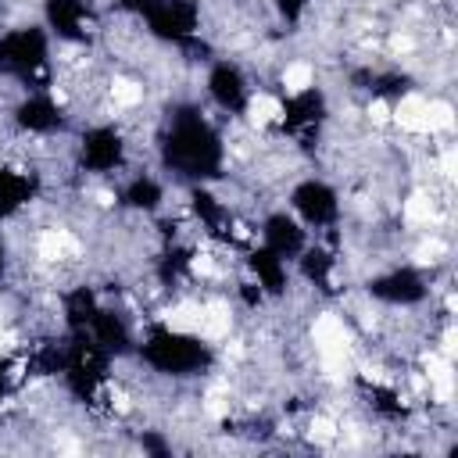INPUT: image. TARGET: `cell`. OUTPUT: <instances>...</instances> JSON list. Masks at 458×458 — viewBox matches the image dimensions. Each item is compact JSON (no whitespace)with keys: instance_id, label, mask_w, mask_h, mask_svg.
<instances>
[{"instance_id":"cell-1","label":"cell","mask_w":458,"mask_h":458,"mask_svg":"<svg viewBox=\"0 0 458 458\" xmlns=\"http://www.w3.org/2000/svg\"><path fill=\"white\" fill-rule=\"evenodd\" d=\"M154 165L179 186L222 182L229 172V140L197 100H175L154 132Z\"/></svg>"},{"instance_id":"cell-2","label":"cell","mask_w":458,"mask_h":458,"mask_svg":"<svg viewBox=\"0 0 458 458\" xmlns=\"http://www.w3.org/2000/svg\"><path fill=\"white\" fill-rule=\"evenodd\" d=\"M129 361H136L147 376L165 383H197L215 372L218 347L208 336L175 326L172 318H150L140 326L136 351Z\"/></svg>"},{"instance_id":"cell-3","label":"cell","mask_w":458,"mask_h":458,"mask_svg":"<svg viewBox=\"0 0 458 458\" xmlns=\"http://www.w3.org/2000/svg\"><path fill=\"white\" fill-rule=\"evenodd\" d=\"M54 39L43 21H14L0 32V79L18 89L54 86Z\"/></svg>"},{"instance_id":"cell-4","label":"cell","mask_w":458,"mask_h":458,"mask_svg":"<svg viewBox=\"0 0 458 458\" xmlns=\"http://www.w3.org/2000/svg\"><path fill=\"white\" fill-rule=\"evenodd\" d=\"M72 172L86 179H114L132 165V136L122 122H82L72 132Z\"/></svg>"},{"instance_id":"cell-5","label":"cell","mask_w":458,"mask_h":458,"mask_svg":"<svg viewBox=\"0 0 458 458\" xmlns=\"http://www.w3.org/2000/svg\"><path fill=\"white\" fill-rule=\"evenodd\" d=\"M7 125L18 140H32V143H54L75 132V118L68 104L57 97V86L18 89V97L7 107Z\"/></svg>"},{"instance_id":"cell-6","label":"cell","mask_w":458,"mask_h":458,"mask_svg":"<svg viewBox=\"0 0 458 458\" xmlns=\"http://www.w3.org/2000/svg\"><path fill=\"white\" fill-rule=\"evenodd\" d=\"M365 301L390 308V311H415L433 301V276L419 261H394L365 276L361 283Z\"/></svg>"},{"instance_id":"cell-7","label":"cell","mask_w":458,"mask_h":458,"mask_svg":"<svg viewBox=\"0 0 458 458\" xmlns=\"http://www.w3.org/2000/svg\"><path fill=\"white\" fill-rule=\"evenodd\" d=\"M286 208L304 222L311 236H329L344 222V193L326 175H301L286 190Z\"/></svg>"},{"instance_id":"cell-8","label":"cell","mask_w":458,"mask_h":458,"mask_svg":"<svg viewBox=\"0 0 458 458\" xmlns=\"http://www.w3.org/2000/svg\"><path fill=\"white\" fill-rule=\"evenodd\" d=\"M140 25L154 43L190 50L204 36V7L200 0H150Z\"/></svg>"},{"instance_id":"cell-9","label":"cell","mask_w":458,"mask_h":458,"mask_svg":"<svg viewBox=\"0 0 458 458\" xmlns=\"http://www.w3.org/2000/svg\"><path fill=\"white\" fill-rule=\"evenodd\" d=\"M200 89H204V100L225 118H243L254 104V93H258L247 68L229 54H218V57L208 61Z\"/></svg>"},{"instance_id":"cell-10","label":"cell","mask_w":458,"mask_h":458,"mask_svg":"<svg viewBox=\"0 0 458 458\" xmlns=\"http://www.w3.org/2000/svg\"><path fill=\"white\" fill-rule=\"evenodd\" d=\"M39 21L57 47H89L100 29L93 0H39Z\"/></svg>"},{"instance_id":"cell-11","label":"cell","mask_w":458,"mask_h":458,"mask_svg":"<svg viewBox=\"0 0 458 458\" xmlns=\"http://www.w3.org/2000/svg\"><path fill=\"white\" fill-rule=\"evenodd\" d=\"M114 208L136 218H157L168 211V179L161 172L132 168L118 186H114Z\"/></svg>"},{"instance_id":"cell-12","label":"cell","mask_w":458,"mask_h":458,"mask_svg":"<svg viewBox=\"0 0 458 458\" xmlns=\"http://www.w3.org/2000/svg\"><path fill=\"white\" fill-rule=\"evenodd\" d=\"M86 336L104 351L111 354L114 361H129L132 351H136V336H140V326L132 322V315L118 304V301H104L86 329Z\"/></svg>"},{"instance_id":"cell-13","label":"cell","mask_w":458,"mask_h":458,"mask_svg":"<svg viewBox=\"0 0 458 458\" xmlns=\"http://www.w3.org/2000/svg\"><path fill=\"white\" fill-rule=\"evenodd\" d=\"M43 172L25 161H0V222L21 218L43 197Z\"/></svg>"},{"instance_id":"cell-14","label":"cell","mask_w":458,"mask_h":458,"mask_svg":"<svg viewBox=\"0 0 458 458\" xmlns=\"http://www.w3.org/2000/svg\"><path fill=\"white\" fill-rule=\"evenodd\" d=\"M243 276L265 293V301L268 304H279V301H286L290 293H293V265L286 261V258H279V254H272L268 247H261V243H250L247 250H243Z\"/></svg>"},{"instance_id":"cell-15","label":"cell","mask_w":458,"mask_h":458,"mask_svg":"<svg viewBox=\"0 0 458 458\" xmlns=\"http://www.w3.org/2000/svg\"><path fill=\"white\" fill-rule=\"evenodd\" d=\"M254 243L268 247L272 254L286 258L290 265L297 261V254L311 243V233L304 229V222L290 211V208H272L258 218V229H254Z\"/></svg>"},{"instance_id":"cell-16","label":"cell","mask_w":458,"mask_h":458,"mask_svg":"<svg viewBox=\"0 0 458 458\" xmlns=\"http://www.w3.org/2000/svg\"><path fill=\"white\" fill-rule=\"evenodd\" d=\"M268 11L279 25L286 29H301L304 18L311 14V0H268Z\"/></svg>"},{"instance_id":"cell-17","label":"cell","mask_w":458,"mask_h":458,"mask_svg":"<svg viewBox=\"0 0 458 458\" xmlns=\"http://www.w3.org/2000/svg\"><path fill=\"white\" fill-rule=\"evenodd\" d=\"M21 379H29L21 354H0V404L21 386Z\"/></svg>"},{"instance_id":"cell-18","label":"cell","mask_w":458,"mask_h":458,"mask_svg":"<svg viewBox=\"0 0 458 458\" xmlns=\"http://www.w3.org/2000/svg\"><path fill=\"white\" fill-rule=\"evenodd\" d=\"M136 444L143 454H172V437H165L161 429H143L136 437Z\"/></svg>"},{"instance_id":"cell-19","label":"cell","mask_w":458,"mask_h":458,"mask_svg":"<svg viewBox=\"0 0 458 458\" xmlns=\"http://www.w3.org/2000/svg\"><path fill=\"white\" fill-rule=\"evenodd\" d=\"M11 265H14V250H11V240H7L4 233H0V283L7 279Z\"/></svg>"},{"instance_id":"cell-20","label":"cell","mask_w":458,"mask_h":458,"mask_svg":"<svg viewBox=\"0 0 458 458\" xmlns=\"http://www.w3.org/2000/svg\"><path fill=\"white\" fill-rule=\"evenodd\" d=\"M4 29H7V4L0 0V32H4Z\"/></svg>"}]
</instances>
